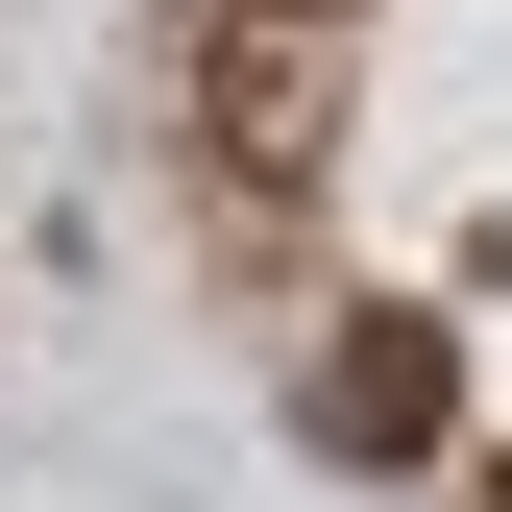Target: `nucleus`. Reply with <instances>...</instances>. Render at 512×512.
Here are the masks:
<instances>
[{
	"mask_svg": "<svg viewBox=\"0 0 512 512\" xmlns=\"http://www.w3.org/2000/svg\"><path fill=\"white\" fill-rule=\"evenodd\" d=\"M196 147H220V196H317V171H342V25H317V0H220Z\"/></svg>",
	"mask_w": 512,
	"mask_h": 512,
	"instance_id": "nucleus-1",
	"label": "nucleus"
},
{
	"mask_svg": "<svg viewBox=\"0 0 512 512\" xmlns=\"http://www.w3.org/2000/svg\"><path fill=\"white\" fill-rule=\"evenodd\" d=\"M317 464H439V439H464V342H439L415 293H366V317H317Z\"/></svg>",
	"mask_w": 512,
	"mask_h": 512,
	"instance_id": "nucleus-2",
	"label": "nucleus"
},
{
	"mask_svg": "<svg viewBox=\"0 0 512 512\" xmlns=\"http://www.w3.org/2000/svg\"><path fill=\"white\" fill-rule=\"evenodd\" d=\"M464 512H512V464H488V488H464Z\"/></svg>",
	"mask_w": 512,
	"mask_h": 512,
	"instance_id": "nucleus-3",
	"label": "nucleus"
}]
</instances>
